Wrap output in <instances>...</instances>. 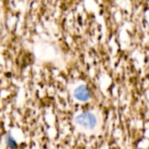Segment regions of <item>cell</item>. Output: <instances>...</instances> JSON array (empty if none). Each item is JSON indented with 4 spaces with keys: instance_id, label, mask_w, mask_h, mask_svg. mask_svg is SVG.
Instances as JSON below:
<instances>
[{
    "instance_id": "3957f363",
    "label": "cell",
    "mask_w": 149,
    "mask_h": 149,
    "mask_svg": "<svg viewBox=\"0 0 149 149\" xmlns=\"http://www.w3.org/2000/svg\"><path fill=\"white\" fill-rule=\"evenodd\" d=\"M6 144L11 149H15L17 147V143H16L15 139L11 135H7V137H6Z\"/></svg>"
},
{
    "instance_id": "6da1fadb",
    "label": "cell",
    "mask_w": 149,
    "mask_h": 149,
    "mask_svg": "<svg viewBox=\"0 0 149 149\" xmlns=\"http://www.w3.org/2000/svg\"><path fill=\"white\" fill-rule=\"evenodd\" d=\"M76 122L86 128H93L97 125V118L91 112H84L76 118Z\"/></svg>"
},
{
    "instance_id": "7a4b0ae2",
    "label": "cell",
    "mask_w": 149,
    "mask_h": 149,
    "mask_svg": "<svg viewBox=\"0 0 149 149\" xmlns=\"http://www.w3.org/2000/svg\"><path fill=\"white\" fill-rule=\"evenodd\" d=\"M74 96L77 100L84 102V101L89 100V98L91 97V94H90V91H89V90H88V88L86 86L81 85V86L77 87L76 90H74Z\"/></svg>"
}]
</instances>
